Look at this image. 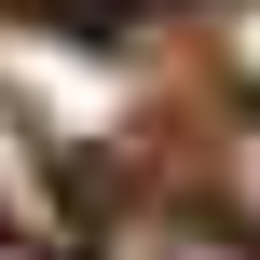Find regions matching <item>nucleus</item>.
Wrapping results in <instances>:
<instances>
[{
  "instance_id": "39448f33",
  "label": "nucleus",
  "mask_w": 260,
  "mask_h": 260,
  "mask_svg": "<svg viewBox=\"0 0 260 260\" xmlns=\"http://www.w3.org/2000/svg\"><path fill=\"white\" fill-rule=\"evenodd\" d=\"M0 260H55V247H0Z\"/></svg>"
},
{
  "instance_id": "f257e3e1",
  "label": "nucleus",
  "mask_w": 260,
  "mask_h": 260,
  "mask_svg": "<svg viewBox=\"0 0 260 260\" xmlns=\"http://www.w3.org/2000/svg\"><path fill=\"white\" fill-rule=\"evenodd\" d=\"M96 260H260L219 206H110L96 219Z\"/></svg>"
},
{
  "instance_id": "7ed1b4c3",
  "label": "nucleus",
  "mask_w": 260,
  "mask_h": 260,
  "mask_svg": "<svg viewBox=\"0 0 260 260\" xmlns=\"http://www.w3.org/2000/svg\"><path fill=\"white\" fill-rule=\"evenodd\" d=\"M27 14H55V27H110V14H151V0H27Z\"/></svg>"
},
{
  "instance_id": "f03ea898",
  "label": "nucleus",
  "mask_w": 260,
  "mask_h": 260,
  "mask_svg": "<svg viewBox=\"0 0 260 260\" xmlns=\"http://www.w3.org/2000/svg\"><path fill=\"white\" fill-rule=\"evenodd\" d=\"M219 219H233V233L260 247V110L233 123V151H219Z\"/></svg>"
},
{
  "instance_id": "20e7f679",
  "label": "nucleus",
  "mask_w": 260,
  "mask_h": 260,
  "mask_svg": "<svg viewBox=\"0 0 260 260\" xmlns=\"http://www.w3.org/2000/svg\"><path fill=\"white\" fill-rule=\"evenodd\" d=\"M233 69H247V96H260V0H233Z\"/></svg>"
}]
</instances>
